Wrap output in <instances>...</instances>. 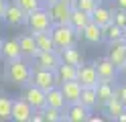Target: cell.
I'll return each mask as SVG.
<instances>
[{
	"label": "cell",
	"mask_w": 126,
	"mask_h": 122,
	"mask_svg": "<svg viewBox=\"0 0 126 122\" xmlns=\"http://www.w3.org/2000/svg\"><path fill=\"white\" fill-rule=\"evenodd\" d=\"M31 71L33 67L22 59H12V61H6V67H4V79L12 86H25L31 81Z\"/></svg>",
	"instance_id": "cell-1"
},
{
	"label": "cell",
	"mask_w": 126,
	"mask_h": 122,
	"mask_svg": "<svg viewBox=\"0 0 126 122\" xmlns=\"http://www.w3.org/2000/svg\"><path fill=\"white\" fill-rule=\"evenodd\" d=\"M51 37H53V43L55 49L61 51V49H67V47H75L77 39H79V33H77L69 22H61V24H51Z\"/></svg>",
	"instance_id": "cell-2"
},
{
	"label": "cell",
	"mask_w": 126,
	"mask_h": 122,
	"mask_svg": "<svg viewBox=\"0 0 126 122\" xmlns=\"http://www.w3.org/2000/svg\"><path fill=\"white\" fill-rule=\"evenodd\" d=\"M27 24H29L31 33H39V31H49L53 22H51V16L47 12V8L41 6V8L27 14Z\"/></svg>",
	"instance_id": "cell-3"
},
{
	"label": "cell",
	"mask_w": 126,
	"mask_h": 122,
	"mask_svg": "<svg viewBox=\"0 0 126 122\" xmlns=\"http://www.w3.org/2000/svg\"><path fill=\"white\" fill-rule=\"evenodd\" d=\"M31 84H35L37 87H41L43 92H47V89H51V87L57 86L59 79H57V75H55V71L33 67V71H31Z\"/></svg>",
	"instance_id": "cell-4"
},
{
	"label": "cell",
	"mask_w": 126,
	"mask_h": 122,
	"mask_svg": "<svg viewBox=\"0 0 126 122\" xmlns=\"http://www.w3.org/2000/svg\"><path fill=\"white\" fill-rule=\"evenodd\" d=\"M33 67H41V69H49V71H55L61 63V55L57 49H51V51H39L35 57H33Z\"/></svg>",
	"instance_id": "cell-5"
},
{
	"label": "cell",
	"mask_w": 126,
	"mask_h": 122,
	"mask_svg": "<svg viewBox=\"0 0 126 122\" xmlns=\"http://www.w3.org/2000/svg\"><path fill=\"white\" fill-rule=\"evenodd\" d=\"M71 2H63V0H55L53 4L47 6V12L51 16L53 24H61V22H69V14H71Z\"/></svg>",
	"instance_id": "cell-6"
},
{
	"label": "cell",
	"mask_w": 126,
	"mask_h": 122,
	"mask_svg": "<svg viewBox=\"0 0 126 122\" xmlns=\"http://www.w3.org/2000/svg\"><path fill=\"white\" fill-rule=\"evenodd\" d=\"M92 110L85 108L81 102H73V104H67L65 108H63V120L67 122H85L90 118Z\"/></svg>",
	"instance_id": "cell-7"
},
{
	"label": "cell",
	"mask_w": 126,
	"mask_h": 122,
	"mask_svg": "<svg viewBox=\"0 0 126 122\" xmlns=\"http://www.w3.org/2000/svg\"><path fill=\"white\" fill-rule=\"evenodd\" d=\"M22 98L31 104V108L33 110H43L47 102H45V92L41 87H37L35 84H25V92H22Z\"/></svg>",
	"instance_id": "cell-8"
},
{
	"label": "cell",
	"mask_w": 126,
	"mask_h": 122,
	"mask_svg": "<svg viewBox=\"0 0 126 122\" xmlns=\"http://www.w3.org/2000/svg\"><path fill=\"white\" fill-rule=\"evenodd\" d=\"M77 81L81 84V87H96L98 84V71L94 63H81L77 67Z\"/></svg>",
	"instance_id": "cell-9"
},
{
	"label": "cell",
	"mask_w": 126,
	"mask_h": 122,
	"mask_svg": "<svg viewBox=\"0 0 126 122\" xmlns=\"http://www.w3.org/2000/svg\"><path fill=\"white\" fill-rule=\"evenodd\" d=\"M2 20L8 24V27H20V24L27 22V12L22 10L16 2H14V4L8 2V6H6V10L2 14Z\"/></svg>",
	"instance_id": "cell-10"
},
{
	"label": "cell",
	"mask_w": 126,
	"mask_h": 122,
	"mask_svg": "<svg viewBox=\"0 0 126 122\" xmlns=\"http://www.w3.org/2000/svg\"><path fill=\"white\" fill-rule=\"evenodd\" d=\"M33 108L31 104L22 98V100H14L12 102V108H10V120H16V122H29L33 118Z\"/></svg>",
	"instance_id": "cell-11"
},
{
	"label": "cell",
	"mask_w": 126,
	"mask_h": 122,
	"mask_svg": "<svg viewBox=\"0 0 126 122\" xmlns=\"http://www.w3.org/2000/svg\"><path fill=\"white\" fill-rule=\"evenodd\" d=\"M94 65H96V71H98V81H114L116 79L118 69L114 67V63L110 61L108 57L94 61Z\"/></svg>",
	"instance_id": "cell-12"
},
{
	"label": "cell",
	"mask_w": 126,
	"mask_h": 122,
	"mask_svg": "<svg viewBox=\"0 0 126 122\" xmlns=\"http://www.w3.org/2000/svg\"><path fill=\"white\" fill-rule=\"evenodd\" d=\"M0 57L6 59V61L20 59L22 53H20L18 41H16V39H4V41H0Z\"/></svg>",
	"instance_id": "cell-13"
},
{
	"label": "cell",
	"mask_w": 126,
	"mask_h": 122,
	"mask_svg": "<svg viewBox=\"0 0 126 122\" xmlns=\"http://www.w3.org/2000/svg\"><path fill=\"white\" fill-rule=\"evenodd\" d=\"M61 94L65 98L67 104H73V102H79V96H81V84L77 79L71 81H61Z\"/></svg>",
	"instance_id": "cell-14"
},
{
	"label": "cell",
	"mask_w": 126,
	"mask_h": 122,
	"mask_svg": "<svg viewBox=\"0 0 126 122\" xmlns=\"http://www.w3.org/2000/svg\"><path fill=\"white\" fill-rule=\"evenodd\" d=\"M108 59L114 63V67H116V69H120L122 65L126 63V43H124V41H116V43H110Z\"/></svg>",
	"instance_id": "cell-15"
},
{
	"label": "cell",
	"mask_w": 126,
	"mask_h": 122,
	"mask_svg": "<svg viewBox=\"0 0 126 122\" xmlns=\"http://www.w3.org/2000/svg\"><path fill=\"white\" fill-rule=\"evenodd\" d=\"M112 96H114L112 81H98V84H96V108L102 110Z\"/></svg>",
	"instance_id": "cell-16"
},
{
	"label": "cell",
	"mask_w": 126,
	"mask_h": 122,
	"mask_svg": "<svg viewBox=\"0 0 126 122\" xmlns=\"http://www.w3.org/2000/svg\"><path fill=\"white\" fill-rule=\"evenodd\" d=\"M16 41H18V47H20L22 59L33 61V57L39 53V47H37V43H35V37H33V35H20Z\"/></svg>",
	"instance_id": "cell-17"
},
{
	"label": "cell",
	"mask_w": 126,
	"mask_h": 122,
	"mask_svg": "<svg viewBox=\"0 0 126 122\" xmlns=\"http://www.w3.org/2000/svg\"><path fill=\"white\" fill-rule=\"evenodd\" d=\"M79 35L88 41V43H92V45H98V43H102V41H104V37H102V27H98V24L92 22V20L81 29Z\"/></svg>",
	"instance_id": "cell-18"
},
{
	"label": "cell",
	"mask_w": 126,
	"mask_h": 122,
	"mask_svg": "<svg viewBox=\"0 0 126 122\" xmlns=\"http://www.w3.org/2000/svg\"><path fill=\"white\" fill-rule=\"evenodd\" d=\"M45 102H47V106H51V108H57V110H63L67 106V102H65V98H63V94H61V89L55 86V87H51V89H47L45 92Z\"/></svg>",
	"instance_id": "cell-19"
},
{
	"label": "cell",
	"mask_w": 126,
	"mask_h": 122,
	"mask_svg": "<svg viewBox=\"0 0 126 122\" xmlns=\"http://www.w3.org/2000/svg\"><path fill=\"white\" fill-rule=\"evenodd\" d=\"M90 18H92V22H96L98 27H106V24L112 20L110 18V8H106L102 2H98L94 6V10L90 12Z\"/></svg>",
	"instance_id": "cell-20"
},
{
	"label": "cell",
	"mask_w": 126,
	"mask_h": 122,
	"mask_svg": "<svg viewBox=\"0 0 126 122\" xmlns=\"http://www.w3.org/2000/svg\"><path fill=\"white\" fill-rule=\"evenodd\" d=\"M92 18H90V12H83V10H79V8H71V14H69V24L77 31V33H81V29L88 24Z\"/></svg>",
	"instance_id": "cell-21"
},
{
	"label": "cell",
	"mask_w": 126,
	"mask_h": 122,
	"mask_svg": "<svg viewBox=\"0 0 126 122\" xmlns=\"http://www.w3.org/2000/svg\"><path fill=\"white\" fill-rule=\"evenodd\" d=\"M102 37H104V41H108V43L122 41V39H124V29L118 27V24H114L112 20H110L106 27H102Z\"/></svg>",
	"instance_id": "cell-22"
},
{
	"label": "cell",
	"mask_w": 126,
	"mask_h": 122,
	"mask_svg": "<svg viewBox=\"0 0 126 122\" xmlns=\"http://www.w3.org/2000/svg\"><path fill=\"white\" fill-rule=\"evenodd\" d=\"M102 110H104V114H108V118H116L118 116V114H122V112H126V106L122 104V100H120V98H118L116 94L112 96V98H110V100L106 102V106H104V108H102Z\"/></svg>",
	"instance_id": "cell-23"
},
{
	"label": "cell",
	"mask_w": 126,
	"mask_h": 122,
	"mask_svg": "<svg viewBox=\"0 0 126 122\" xmlns=\"http://www.w3.org/2000/svg\"><path fill=\"white\" fill-rule=\"evenodd\" d=\"M55 75H57L59 84L61 81H71L77 77V65H71V63H59V67L55 69Z\"/></svg>",
	"instance_id": "cell-24"
},
{
	"label": "cell",
	"mask_w": 126,
	"mask_h": 122,
	"mask_svg": "<svg viewBox=\"0 0 126 122\" xmlns=\"http://www.w3.org/2000/svg\"><path fill=\"white\" fill-rule=\"evenodd\" d=\"M35 37V43L39 47V51H51L55 49V43H53V37L49 31H39V33H33Z\"/></svg>",
	"instance_id": "cell-25"
},
{
	"label": "cell",
	"mask_w": 126,
	"mask_h": 122,
	"mask_svg": "<svg viewBox=\"0 0 126 122\" xmlns=\"http://www.w3.org/2000/svg\"><path fill=\"white\" fill-rule=\"evenodd\" d=\"M59 55H61V61H63V63H71V65H77V67H79V65L83 63V57H81V53L77 51L75 47L61 49Z\"/></svg>",
	"instance_id": "cell-26"
},
{
	"label": "cell",
	"mask_w": 126,
	"mask_h": 122,
	"mask_svg": "<svg viewBox=\"0 0 126 122\" xmlns=\"http://www.w3.org/2000/svg\"><path fill=\"white\" fill-rule=\"evenodd\" d=\"M79 102L85 106V108L94 110V108H96V87H81Z\"/></svg>",
	"instance_id": "cell-27"
},
{
	"label": "cell",
	"mask_w": 126,
	"mask_h": 122,
	"mask_svg": "<svg viewBox=\"0 0 126 122\" xmlns=\"http://www.w3.org/2000/svg\"><path fill=\"white\" fill-rule=\"evenodd\" d=\"M110 18H112L114 24H118V27L126 29V10H124V8H118V6L110 8Z\"/></svg>",
	"instance_id": "cell-28"
},
{
	"label": "cell",
	"mask_w": 126,
	"mask_h": 122,
	"mask_svg": "<svg viewBox=\"0 0 126 122\" xmlns=\"http://www.w3.org/2000/svg\"><path fill=\"white\" fill-rule=\"evenodd\" d=\"M43 118H45V122H61L63 120V110L45 106V108H43Z\"/></svg>",
	"instance_id": "cell-29"
},
{
	"label": "cell",
	"mask_w": 126,
	"mask_h": 122,
	"mask_svg": "<svg viewBox=\"0 0 126 122\" xmlns=\"http://www.w3.org/2000/svg\"><path fill=\"white\" fill-rule=\"evenodd\" d=\"M10 108H12V100L6 96H0V120H10Z\"/></svg>",
	"instance_id": "cell-30"
},
{
	"label": "cell",
	"mask_w": 126,
	"mask_h": 122,
	"mask_svg": "<svg viewBox=\"0 0 126 122\" xmlns=\"http://www.w3.org/2000/svg\"><path fill=\"white\" fill-rule=\"evenodd\" d=\"M16 4H18V6H20V8H22V10H25L27 14L43 6L41 2H39V0H16Z\"/></svg>",
	"instance_id": "cell-31"
},
{
	"label": "cell",
	"mask_w": 126,
	"mask_h": 122,
	"mask_svg": "<svg viewBox=\"0 0 126 122\" xmlns=\"http://www.w3.org/2000/svg\"><path fill=\"white\" fill-rule=\"evenodd\" d=\"M96 4H98V0H73V6L83 10V12H92Z\"/></svg>",
	"instance_id": "cell-32"
},
{
	"label": "cell",
	"mask_w": 126,
	"mask_h": 122,
	"mask_svg": "<svg viewBox=\"0 0 126 122\" xmlns=\"http://www.w3.org/2000/svg\"><path fill=\"white\" fill-rule=\"evenodd\" d=\"M114 94L120 98V100H122V104L126 106V84H120V86H118V84H114Z\"/></svg>",
	"instance_id": "cell-33"
},
{
	"label": "cell",
	"mask_w": 126,
	"mask_h": 122,
	"mask_svg": "<svg viewBox=\"0 0 126 122\" xmlns=\"http://www.w3.org/2000/svg\"><path fill=\"white\" fill-rule=\"evenodd\" d=\"M6 6H8V0H0V20H2V14L6 10Z\"/></svg>",
	"instance_id": "cell-34"
},
{
	"label": "cell",
	"mask_w": 126,
	"mask_h": 122,
	"mask_svg": "<svg viewBox=\"0 0 126 122\" xmlns=\"http://www.w3.org/2000/svg\"><path fill=\"white\" fill-rule=\"evenodd\" d=\"M114 2H116L118 8H124V10H126V0H114Z\"/></svg>",
	"instance_id": "cell-35"
},
{
	"label": "cell",
	"mask_w": 126,
	"mask_h": 122,
	"mask_svg": "<svg viewBox=\"0 0 126 122\" xmlns=\"http://www.w3.org/2000/svg\"><path fill=\"white\" fill-rule=\"evenodd\" d=\"M114 120H118V122H126V112H122V114H118V116H116Z\"/></svg>",
	"instance_id": "cell-36"
},
{
	"label": "cell",
	"mask_w": 126,
	"mask_h": 122,
	"mask_svg": "<svg viewBox=\"0 0 126 122\" xmlns=\"http://www.w3.org/2000/svg\"><path fill=\"white\" fill-rule=\"evenodd\" d=\"M118 71H120V73H122V77H124V81H126V63H124V65H122V67H120V69H118Z\"/></svg>",
	"instance_id": "cell-37"
},
{
	"label": "cell",
	"mask_w": 126,
	"mask_h": 122,
	"mask_svg": "<svg viewBox=\"0 0 126 122\" xmlns=\"http://www.w3.org/2000/svg\"><path fill=\"white\" fill-rule=\"evenodd\" d=\"M39 2H41V4H43V6L47 8V6H49V4H53V2H55V0H39Z\"/></svg>",
	"instance_id": "cell-38"
},
{
	"label": "cell",
	"mask_w": 126,
	"mask_h": 122,
	"mask_svg": "<svg viewBox=\"0 0 126 122\" xmlns=\"http://www.w3.org/2000/svg\"><path fill=\"white\" fill-rule=\"evenodd\" d=\"M122 41H124V43H126V29H124V39H122Z\"/></svg>",
	"instance_id": "cell-39"
},
{
	"label": "cell",
	"mask_w": 126,
	"mask_h": 122,
	"mask_svg": "<svg viewBox=\"0 0 126 122\" xmlns=\"http://www.w3.org/2000/svg\"><path fill=\"white\" fill-rule=\"evenodd\" d=\"M98 2H104V0H98Z\"/></svg>",
	"instance_id": "cell-40"
}]
</instances>
